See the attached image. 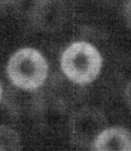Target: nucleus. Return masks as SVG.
Instances as JSON below:
<instances>
[{
	"instance_id": "3",
	"label": "nucleus",
	"mask_w": 131,
	"mask_h": 151,
	"mask_svg": "<svg viewBox=\"0 0 131 151\" xmlns=\"http://www.w3.org/2000/svg\"><path fill=\"white\" fill-rule=\"evenodd\" d=\"M106 121L102 113L94 108L80 111L72 123L74 139L81 145L92 144L97 136L105 129Z\"/></svg>"
},
{
	"instance_id": "7",
	"label": "nucleus",
	"mask_w": 131,
	"mask_h": 151,
	"mask_svg": "<svg viewBox=\"0 0 131 151\" xmlns=\"http://www.w3.org/2000/svg\"><path fill=\"white\" fill-rule=\"evenodd\" d=\"M125 100L128 108L131 110V81L128 83L125 90Z\"/></svg>"
},
{
	"instance_id": "4",
	"label": "nucleus",
	"mask_w": 131,
	"mask_h": 151,
	"mask_svg": "<svg viewBox=\"0 0 131 151\" xmlns=\"http://www.w3.org/2000/svg\"><path fill=\"white\" fill-rule=\"evenodd\" d=\"M92 146V151H131V132L123 127L105 128Z\"/></svg>"
},
{
	"instance_id": "8",
	"label": "nucleus",
	"mask_w": 131,
	"mask_h": 151,
	"mask_svg": "<svg viewBox=\"0 0 131 151\" xmlns=\"http://www.w3.org/2000/svg\"><path fill=\"white\" fill-rule=\"evenodd\" d=\"M1 96H2V88L1 86H0V100H1Z\"/></svg>"
},
{
	"instance_id": "5",
	"label": "nucleus",
	"mask_w": 131,
	"mask_h": 151,
	"mask_svg": "<svg viewBox=\"0 0 131 151\" xmlns=\"http://www.w3.org/2000/svg\"><path fill=\"white\" fill-rule=\"evenodd\" d=\"M23 142L17 131L8 126L0 125V151H22Z\"/></svg>"
},
{
	"instance_id": "6",
	"label": "nucleus",
	"mask_w": 131,
	"mask_h": 151,
	"mask_svg": "<svg viewBox=\"0 0 131 151\" xmlns=\"http://www.w3.org/2000/svg\"><path fill=\"white\" fill-rule=\"evenodd\" d=\"M125 17H126V20H127V23L129 28L131 29V0H129L126 6Z\"/></svg>"
},
{
	"instance_id": "2",
	"label": "nucleus",
	"mask_w": 131,
	"mask_h": 151,
	"mask_svg": "<svg viewBox=\"0 0 131 151\" xmlns=\"http://www.w3.org/2000/svg\"><path fill=\"white\" fill-rule=\"evenodd\" d=\"M7 75L15 86L33 90L44 83L48 75V64L38 50L22 49L11 57L7 65Z\"/></svg>"
},
{
	"instance_id": "1",
	"label": "nucleus",
	"mask_w": 131,
	"mask_h": 151,
	"mask_svg": "<svg viewBox=\"0 0 131 151\" xmlns=\"http://www.w3.org/2000/svg\"><path fill=\"white\" fill-rule=\"evenodd\" d=\"M102 64V56L98 50L84 42L71 44L61 58L65 75L79 85H86L94 80L101 71Z\"/></svg>"
}]
</instances>
